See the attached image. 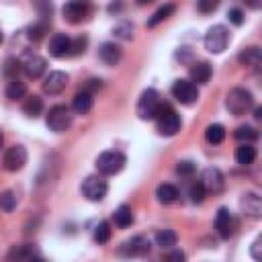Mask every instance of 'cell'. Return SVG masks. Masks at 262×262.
<instances>
[{
    "instance_id": "cell-1",
    "label": "cell",
    "mask_w": 262,
    "mask_h": 262,
    "mask_svg": "<svg viewBox=\"0 0 262 262\" xmlns=\"http://www.w3.org/2000/svg\"><path fill=\"white\" fill-rule=\"evenodd\" d=\"M225 108L231 115H235V117L246 115L250 108H254V96H252V92L246 90V88H239V86L237 88H231L227 92V96H225Z\"/></svg>"
},
{
    "instance_id": "cell-2",
    "label": "cell",
    "mask_w": 262,
    "mask_h": 262,
    "mask_svg": "<svg viewBox=\"0 0 262 262\" xmlns=\"http://www.w3.org/2000/svg\"><path fill=\"white\" fill-rule=\"evenodd\" d=\"M160 108H162V100H160L158 90L147 88V90L141 92V96L137 100V106H135V113H137L139 119L149 121V119H156L158 117Z\"/></svg>"
},
{
    "instance_id": "cell-3",
    "label": "cell",
    "mask_w": 262,
    "mask_h": 262,
    "mask_svg": "<svg viewBox=\"0 0 262 262\" xmlns=\"http://www.w3.org/2000/svg\"><path fill=\"white\" fill-rule=\"evenodd\" d=\"M127 164V158L125 154L121 151H115V149H108V151H102L98 158H96V170L102 174V176H113V174H119Z\"/></svg>"
},
{
    "instance_id": "cell-4",
    "label": "cell",
    "mask_w": 262,
    "mask_h": 262,
    "mask_svg": "<svg viewBox=\"0 0 262 262\" xmlns=\"http://www.w3.org/2000/svg\"><path fill=\"white\" fill-rule=\"evenodd\" d=\"M45 125L53 131V133H63L66 129H70L72 125V111L66 104H55L47 111L45 117Z\"/></svg>"
},
{
    "instance_id": "cell-5",
    "label": "cell",
    "mask_w": 262,
    "mask_h": 262,
    "mask_svg": "<svg viewBox=\"0 0 262 262\" xmlns=\"http://www.w3.org/2000/svg\"><path fill=\"white\" fill-rule=\"evenodd\" d=\"M205 49L209 53H221L225 51V47L229 45V31L225 25H213L207 33H205Z\"/></svg>"
},
{
    "instance_id": "cell-6",
    "label": "cell",
    "mask_w": 262,
    "mask_h": 262,
    "mask_svg": "<svg viewBox=\"0 0 262 262\" xmlns=\"http://www.w3.org/2000/svg\"><path fill=\"white\" fill-rule=\"evenodd\" d=\"M156 121H158V133H160V135H166V137L176 135V133L180 131V127H182L180 115L174 113L168 104H162V108H160Z\"/></svg>"
},
{
    "instance_id": "cell-7",
    "label": "cell",
    "mask_w": 262,
    "mask_h": 262,
    "mask_svg": "<svg viewBox=\"0 0 262 262\" xmlns=\"http://www.w3.org/2000/svg\"><path fill=\"white\" fill-rule=\"evenodd\" d=\"M80 190H82V194L86 196V201H90V203H98V201H102V199L106 196V192H108V184H106V180H104L102 176H98V174H90V176H86V178L82 180Z\"/></svg>"
},
{
    "instance_id": "cell-8",
    "label": "cell",
    "mask_w": 262,
    "mask_h": 262,
    "mask_svg": "<svg viewBox=\"0 0 262 262\" xmlns=\"http://www.w3.org/2000/svg\"><path fill=\"white\" fill-rule=\"evenodd\" d=\"M149 250H151V244L145 235H135L119 246V254L125 258H143L149 254Z\"/></svg>"
},
{
    "instance_id": "cell-9",
    "label": "cell",
    "mask_w": 262,
    "mask_h": 262,
    "mask_svg": "<svg viewBox=\"0 0 262 262\" xmlns=\"http://www.w3.org/2000/svg\"><path fill=\"white\" fill-rule=\"evenodd\" d=\"M215 229L219 233L221 239H229L235 229H237V219L233 217V213L227 207H219L217 215H215Z\"/></svg>"
},
{
    "instance_id": "cell-10",
    "label": "cell",
    "mask_w": 262,
    "mask_h": 262,
    "mask_svg": "<svg viewBox=\"0 0 262 262\" xmlns=\"http://www.w3.org/2000/svg\"><path fill=\"white\" fill-rule=\"evenodd\" d=\"M172 96L180 104H194L199 100V88L190 80H182L180 78V80H176L172 84Z\"/></svg>"
},
{
    "instance_id": "cell-11",
    "label": "cell",
    "mask_w": 262,
    "mask_h": 262,
    "mask_svg": "<svg viewBox=\"0 0 262 262\" xmlns=\"http://www.w3.org/2000/svg\"><path fill=\"white\" fill-rule=\"evenodd\" d=\"M27 158H29V156H27V149H25L23 145L14 143V145H10V147L6 149L4 158H2V166H4L6 172H18V170L25 168Z\"/></svg>"
},
{
    "instance_id": "cell-12",
    "label": "cell",
    "mask_w": 262,
    "mask_h": 262,
    "mask_svg": "<svg viewBox=\"0 0 262 262\" xmlns=\"http://www.w3.org/2000/svg\"><path fill=\"white\" fill-rule=\"evenodd\" d=\"M199 182L203 184L205 192H209V194H219L225 186V180H223V174L219 168H205Z\"/></svg>"
},
{
    "instance_id": "cell-13",
    "label": "cell",
    "mask_w": 262,
    "mask_h": 262,
    "mask_svg": "<svg viewBox=\"0 0 262 262\" xmlns=\"http://www.w3.org/2000/svg\"><path fill=\"white\" fill-rule=\"evenodd\" d=\"M20 70L25 72L27 78L37 80V78H41V76L45 74V70H47V61H45V57H41V55H37V53H29V55L23 59Z\"/></svg>"
},
{
    "instance_id": "cell-14",
    "label": "cell",
    "mask_w": 262,
    "mask_h": 262,
    "mask_svg": "<svg viewBox=\"0 0 262 262\" xmlns=\"http://www.w3.org/2000/svg\"><path fill=\"white\" fill-rule=\"evenodd\" d=\"M61 12H63V18H66L68 23L78 25V23H82V20L88 16V12H90V4H88V2H80V0L66 2L63 8H61Z\"/></svg>"
},
{
    "instance_id": "cell-15",
    "label": "cell",
    "mask_w": 262,
    "mask_h": 262,
    "mask_svg": "<svg viewBox=\"0 0 262 262\" xmlns=\"http://www.w3.org/2000/svg\"><path fill=\"white\" fill-rule=\"evenodd\" d=\"M66 86H68V74H66V72L53 70V72H49V74L43 78V92L49 94V96L61 94Z\"/></svg>"
},
{
    "instance_id": "cell-16",
    "label": "cell",
    "mask_w": 262,
    "mask_h": 262,
    "mask_svg": "<svg viewBox=\"0 0 262 262\" xmlns=\"http://www.w3.org/2000/svg\"><path fill=\"white\" fill-rule=\"evenodd\" d=\"M98 57L106 63V66H117L123 57V49L115 43V41H106L98 47Z\"/></svg>"
},
{
    "instance_id": "cell-17",
    "label": "cell",
    "mask_w": 262,
    "mask_h": 262,
    "mask_svg": "<svg viewBox=\"0 0 262 262\" xmlns=\"http://www.w3.org/2000/svg\"><path fill=\"white\" fill-rule=\"evenodd\" d=\"M242 211L252 219H260L262 217V199L256 192H246L242 196Z\"/></svg>"
},
{
    "instance_id": "cell-18",
    "label": "cell",
    "mask_w": 262,
    "mask_h": 262,
    "mask_svg": "<svg viewBox=\"0 0 262 262\" xmlns=\"http://www.w3.org/2000/svg\"><path fill=\"white\" fill-rule=\"evenodd\" d=\"M70 43H72V39L68 35L57 33L49 39V53L53 57H66V55H70Z\"/></svg>"
},
{
    "instance_id": "cell-19",
    "label": "cell",
    "mask_w": 262,
    "mask_h": 262,
    "mask_svg": "<svg viewBox=\"0 0 262 262\" xmlns=\"http://www.w3.org/2000/svg\"><path fill=\"white\" fill-rule=\"evenodd\" d=\"M237 59L242 66H246L250 70H258L262 66V51H260V47H246L237 55Z\"/></svg>"
},
{
    "instance_id": "cell-20",
    "label": "cell",
    "mask_w": 262,
    "mask_h": 262,
    "mask_svg": "<svg viewBox=\"0 0 262 262\" xmlns=\"http://www.w3.org/2000/svg\"><path fill=\"white\" fill-rule=\"evenodd\" d=\"M211 74H213V70H211V63H207V61H194L192 66H190V82L194 84H207L209 80H211Z\"/></svg>"
},
{
    "instance_id": "cell-21",
    "label": "cell",
    "mask_w": 262,
    "mask_h": 262,
    "mask_svg": "<svg viewBox=\"0 0 262 262\" xmlns=\"http://www.w3.org/2000/svg\"><path fill=\"white\" fill-rule=\"evenodd\" d=\"M92 104H94V96L92 94H88V92H78L76 96H74V100H72V108L78 113V115H86V113H90L92 111Z\"/></svg>"
},
{
    "instance_id": "cell-22",
    "label": "cell",
    "mask_w": 262,
    "mask_h": 262,
    "mask_svg": "<svg viewBox=\"0 0 262 262\" xmlns=\"http://www.w3.org/2000/svg\"><path fill=\"white\" fill-rule=\"evenodd\" d=\"M156 196H158V201L162 205H172V203L178 201L180 194H178V188L174 184H160L156 188Z\"/></svg>"
},
{
    "instance_id": "cell-23",
    "label": "cell",
    "mask_w": 262,
    "mask_h": 262,
    "mask_svg": "<svg viewBox=\"0 0 262 262\" xmlns=\"http://www.w3.org/2000/svg\"><path fill=\"white\" fill-rule=\"evenodd\" d=\"M23 113H25L27 117H33V119L39 117V115L43 113V98L37 96V94L27 96L25 102H23Z\"/></svg>"
},
{
    "instance_id": "cell-24",
    "label": "cell",
    "mask_w": 262,
    "mask_h": 262,
    "mask_svg": "<svg viewBox=\"0 0 262 262\" xmlns=\"http://www.w3.org/2000/svg\"><path fill=\"white\" fill-rule=\"evenodd\" d=\"M113 221H115V225H119V227H129V225L135 221L131 207H129V205H119V207L115 209V213H113Z\"/></svg>"
},
{
    "instance_id": "cell-25",
    "label": "cell",
    "mask_w": 262,
    "mask_h": 262,
    "mask_svg": "<svg viewBox=\"0 0 262 262\" xmlns=\"http://www.w3.org/2000/svg\"><path fill=\"white\" fill-rule=\"evenodd\" d=\"M47 31H49V20L47 18H41V20H37V23H33V25L27 27V39L37 43V41H41L45 37Z\"/></svg>"
},
{
    "instance_id": "cell-26",
    "label": "cell",
    "mask_w": 262,
    "mask_h": 262,
    "mask_svg": "<svg viewBox=\"0 0 262 262\" xmlns=\"http://www.w3.org/2000/svg\"><path fill=\"white\" fill-rule=\"evenodd\" d=\"M256 160V147L252 143H242L237 149H235V162L242 164V166H250L254 164Z\"/></svg>"
},
{
    "instance_id": "cell-27",
    "label": "cell",
    "mask_w": 262,
    "mask_h": 262,
    "mask_svg": "<svg viewBox=\"0 0 262 262\" xmlns=\"http://www.w3.org/2000/svg\"><path fill=\"white\" fill-rule=\"evenodd\" d=\"M31 256H33V248L25 244V246H12V248L8 250L6 260H8V262H29Z\"/></svg>"
},
{
    "instance_id": "cell-28",
    "label": "cell",
    "mask_w": 262,
    "mask_h": 262,
    "mask_svg": "<svg viewBox=\"0 0 262 262\" xmlns=\"http://www.w3.org/2000/svg\"><path fill=\"white\" fill-rule=\"evenodd\" d=\"M205 139H207V143H211V145L221 143V141L225 139V127L219 125V123L207 125V129H205Z\"/></svg>"
},
{
    "instance_id": "cell-29",
    "label": "cell",
    "mask_w": 262,
    "mask_h": 262,
    "mask_svg": "<svg viewBox=\"0 0 262 262\" xmlns=\"http://www.w3.org/2000/svg\"><path fill=\"white\" fill-rule=\"evenodd\" d=\"M176 242H178V235H176V231H172V229H160V231L156 233V246H160L162 250L174 248Z\"/></svg>"
},
{
    "instance_id": "cell-30",
    "label": "cell",
    "mask_w": 262,
    "mask_h": 262,
    "mask_svg": "<svg viewBox=\"0 0 262 262\" xmlns=\"http://www.w3.org/2000/svg\"><path fill=\"white\" fill-rule=\"evenodd\" d=\"M174 10H176V6H174V4H164V6H160V8H158L149 18H147V27H149V29H154L156 25H160L162 20H166L168 16H172V14H174Z\"/></svg>"
},
{
    "instance_id": "cell-31",
    "label": "cell",
    "mask_w": 262,
    "mask_h": 262,
    "mask_svg": "<svg viewBox=\"0 0 262 262\" xmlns=\"http://www.w3.org/2000/svg\"><path fill=\"white\" fill-rule=\"evenodd\" d=\"M25 94H27V84H25V82H20L18 78L8 82V86H6V98H8V100H18V98H23Z\"/></svg>"
},
{
    "instance_id": "cell-32",
    "label": "cell",
    "mask_w": 262,
    "mask_h": 262,
    "mask_svg": "<svg viewBox=\"0 0 262 262\" xmlns=\"http://www.w3.org/2000/svg\"><path fill=\"white\" fill-rule=\"evenodd\" d=\"M233 137L242 143H252L258 139V131L252 127V125H239L235 131H233Z\"/></svg>"
},
{
    "instance_id": "cell-33",
    "label": "cell",
    "mask_w": 262,
    "mask_h": 262,
    "mask_svg": "<svg viewBox=\"0 0 262 262\" xmlns=\"http://www.w3.org/2000/svg\"><path fill=\"white\" fill-rule=\"evenodd\" d=\"M92 237H94L96 244H106V242L111 239V225H108V221H100V223L94 227Z\"/></svg>"
},
{
    "instance_id": "cell-34",
    "label": "cell",
    "mask_w": 262,
    "mask_h": 262,
    "mask_svg": "<svg viewBox=\"0 0 262 262\" xmlns=\"http://www.w3.org/2000/svg\"><path fill=\"white\" fill-rule=\"evenodd\" d=\"M14 207H16V194L12 190L0 192V209L6 211V213H10V211H14Z\"/></svg>"
},
{
    "instance_id": "cell-35",
    "label": "cell",
    "mask_w": 262,
    "mask_h": 262,
    "mask_svg": "<svg viewBox=\"0 0 262 262\" xmlns=\"http://www.w3.org/2000/svg\"><path fill=\"white\" fill-rule=\"evenodd\" d=\"M113 35H115V37H119V39H131V37H133V25H131V23H127V20H123V23L115 25Z\"/></svg>"
},
{
    "instance_id": "cell-36",
    "label": "cell",
    "mask_w": 262,
    "mask_h": 262,
    "mask_svg": "<svg viewBox=\"0 0 262 262\" xmlns=\"http://www.w3.org/2000/svg\"><path fill=\"white\" fill-rule=\"evenodd\" d=\"M205 188H203V184L201 182H194V184H190V188H188V196H190V203H194V205H201L203 201H205Z\"/></svg>"
},
{
    "instance_id": "cell-37",
    "label": "cell",
    "mask_w": 262,
    "mask_h": 262,
    "mask_svg": "<svg viewBox=\"0 0 262 262\" xmlns=\"http://www.w3.org/2000/svg\"><path fill=\"white\" fill-rule=\"evenodd\" d=\"M86 45H88V37H84V35L72 39V43H70V55H80V53H84V51H86Z\"/></svg>"
},
{
    "instance_id": "cell-38",
    "label": "cell",
    "mask_w": 262,
    "mask_h": 262,
    "mask_svg": "<svg viewBox=\"0 0 262 262\" xmlns=\"http://www.w3.org/2000/svg\"><path fill=\"white\" fill-rule=\"evenodd\" d=\"M18 70H20V61H18V59H14V57H8V59L4 61V76H8L10 80H16V74H18Z\"/></svg>"
},
{
    "instance_id": "cell-39",
    "label": "cell",
    "mask_w": 262,
    "mask_h": 262,
    "mask_svg": "<svg viewBox=\"0 0 262 262\" xmlns=\"http://www.w3.org/2000/svg\"><path fill=\"white\" fill-rule=\"evenodd\" d=\"M194 170H196V166H194V162H190V160H180V162L176 164V172H178L180 176H192Z\"/></svg>"
},
{
    "instance_id": "cell-40",
    "label": "cell",
    "mask_w": 262,
    "mask_h": 262,
    "mask_svg": "<svg viewBox=\"0 0 262 262\" xmlns=\"http://www.w3.org/2000/svg\"><path fill=\"white\" fill-rule=\"evenodd\" d=\"M227 18H229V23H233L235 27H239V25H244V20H246V14H244L239 8H229V12H227Z\"/></svg>"
},
{
    "instance_id": "cell-41",
    "label": "cell",
    "mask_w": 262,
    "mask_h": 262,
    "mask_svg": "<svg viewBox=\"0 0 262 262\" xmlns=\"http://www.w3.org/2000/svg\"><path fill=\"white\" fill-rule=\"evenodd\" d=\"M100 88H102V80H98V78H90V80H86V84H84L82 90L94 96V92H98Z\"/></svg>"
},
{
    "instance_id": "cell-42",
    "label": "cell",
    "mask_w": 262,
    "mask_h": 262,
    "mask_svg": "<svg viewBox=\"0 0 262 262\" xmlns=\"http://www.w3.org/2000/svg\"><path fill=\"white\" fill-rule=\"evenodd\" d=\"M260 248H262V237L258 235L254 242H252V248H250V254H252V258L256 260V262H260L262 260V254H260Z\"/></svg>"
},
{
    "instance_id": "cell-43",
    "label": "cell",
    "mask_w": 262,
    "mask_h": 262,
    "mask_svg": "<svg viewBox=\"0 0 262 262\" xmlns=\"http://www.w3.org/2000/svg\"><path fill=\"white\" fill-rule=\"evenodd\" d=\"M217 6H219L217 0H201V2L196 4V10H201V12H211V10H215Z\"/></svg>"
},
{
    "instance_id": "cell-44",
    "label": "cell",
    "mask_w": 262,
    "mask_h": 262,
    "mask_svg": "<svg viewBox=\"0 0 262 262\" xmlns=\"http://www.w3.org/2000/svg\"><path fill=\"white\" fill-rule=\"evenodd\" d=\"M166 262H186V256H184L182 250H172V252L168 254Z\"/></svg>"
},
{
    "instance_id": "cell-45",
    "label": "cell",
    "mask_w": 262,
    "mask_h": 262,
    "mask_svg": "<svg viewBox=\"0 0 262 262\" xmlns=\"http://www.w3.org/2000/svg\"><path fill=\"white\" fill-rule=\"evenodd\" d=\"M121 8H123L121 4H111V6H108V12H117V10H121Z\"/></svg>"
},
{
    "instance_id": "cell-46",
    "label": "cell",
    "mask_w": 262,
    "mask_h": 262,
    "mask_svg": "<svg viewBox=\"0 0 262 262\" xmlns=\"http://www.w3.org/2000/svg\"><path fill=\"white\" fill-rule=\"evenodd\" d=\"M29 262H47V260H45V258H41V256H35V254H33Z\"/></svg>"
},
{
    "instance_id": "cell-47",
    "label": "cell",
    "mask_w": 262,
    "mask_h": 262,
    "mask_svg": "<svg viewBox=\"0 0 262 262\" xmlns=\"http://www.w3.org/2000/svg\"><path fill=\"white\" fill-rule=\"evenodd\" d=\"M254 117H256V119H260V117H262V108H260V106L256 108V115H254Z\"/></svg>"
},
{
    "instance_id": "cell-48",
    "label": "cell",
    "mask_w": 262,
    "mask_h": 262,
    "mask_svg": "<svg viewBox=\"0 0 262 262\" xmlns=\"http://www.w3.org/2000/svg\"><path fill=\"white\" fill-rule=\"evenodd\" d=\"M2 143H4V133L0 131V147H2Z\"/></svg>"
},
{
    "instance_id": "cell-49",
    "label": "cell",
    "mask_w": 262,
    "mask_h": 262,
    "mask_svg": "<svg viewBox=\"0 0 262 262\" xmlns=\"http://www.w3.org/2000/svg\"><path fill=\"white\" fill-rule=\"evenodd\" d=\"M2 39H4V37H2V31H0V43H2Z\"/></svg>"
}]
</instances>
